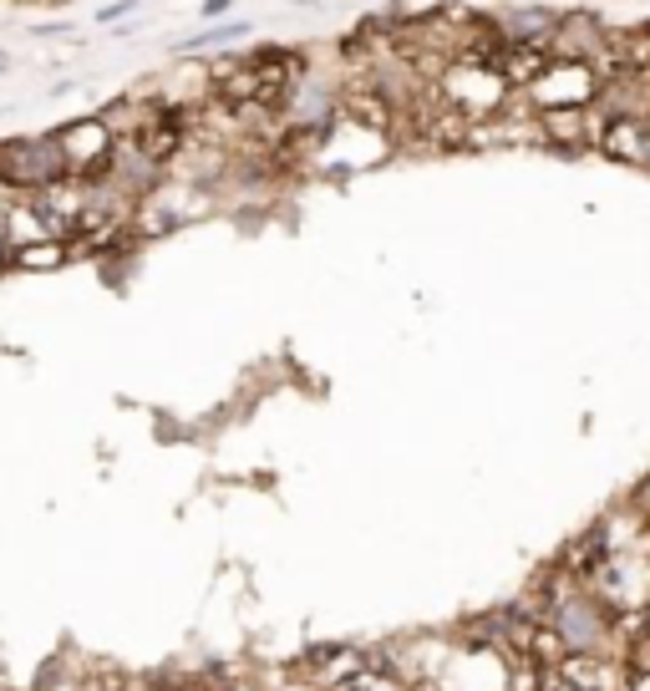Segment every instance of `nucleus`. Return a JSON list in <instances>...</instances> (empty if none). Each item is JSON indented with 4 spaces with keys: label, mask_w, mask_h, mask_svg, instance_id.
<instances>
[{
    "label": "nucleus",
    "mask_w": 650,
    "mask_h": 691,
    "mask_svg": "<svg viewBox=\"0 0 650 691\" xmlns=\"http://www.w3.org/2000/svg\"><path fill=\"white\" fill-rule=\"evenodd\" d=\"M600 153L625 168H646L650 174V118H605V133H600Z\"/></svg>",
    "instance_id": "10"
},
{
    "label": "nucleus",
    "mask_w": 650,
    "mask_h": 691,
    "mask_svg": "<svg viewBox=\"0 0 650 691\" xmlns=\"http://www.w3.org/2000/svg\"><path fill=\"white\" fill-rule=\"evenodd\" d=\"M5 72H11V57H5V51H0V76H5Z\"/></svg>",
    "instance_id": "18"
},
{
    "label": "nucleus",
    "mask_w": 650,
    "mask_h": 691,
    "mask_svg": "<svg viewBox=\"0 0 650 691\" xmlns=\"http://www.w3.org/2000/svg\"><path fill=\"white\" fill-rule=\"evenodd\" d=\"M57 143L67 153V178H82V183H97L107 178V153H112V128H107L97 112L92 118H72L57 128Z\"/></svg>",
    "instance_id": "4"
},
{
    "label": "nucleus",
    "mask_w": 650,
    "mask_h": 691,
    "mask_svg": "<svg viewBox=\"0 0 650 691\" xmlns=\"http://www.w3.org/2000/svg\"><path fill=\"white\" fill-rule=\"evenodd\" d=\"M137 5H143V0H112V5H103V11H97V26H118V21H128Z\"/></svg>",
    "instance_id": "14"
},
{
    "label": "nucleus",
    "mask_w": 650,
    "mask_h": 691,
    "mask_svg": "<svg viewBox=\"0 0 650 691\" xmlns=\"http://www.w3.org/2000/svg\"><path fill=\"white\" fill-rule=\"evenodd\" d=\"M296 5H315V0H296Z\"/></svg>",
    "instance_id": "20"
},
{
    "label": "nucleus",
    "mask_w": 650,
    "mask_h": 691,
    "mask_svg": "<svg viewBox=\"0 0 650 691\" xmlns=\"http://www.w3.org/2000/svg\"><path fill=\"white\" fill-rule=\"evenodd\" d=\"M533 107H594L600 97V67L590 61H549L544 76L523 87Z\"/></svg>",
    "instance_id": "6"
},
{
    "label": "nucleus",
    "mask_w": 650,
    "mask_h": 691,
    "mask_svg": "<svg viewBox=\"0 0 650 691\" xmlns=\"http://www.w3.org/2000/svg\"><path fill=\"white\" fill-rule=\"evenodd\" d=\"M514 656L498 641H453V656L428 691H508Z\"/></svg>",
    "instance_id": "2"
},
{
    "label": "nucleus",
    "mask_w": 650,
    "mask_h": 691,
    "mask_svg": "<svg viewBox=\"0 0 650 691\" xmlns=\"http://www.w3.org/2000/svg\"><path fill=\"white\" fill-rule=\"evenodd\" d=\"M31 36H76L72 21H41V26H31Z\"/></svg>",
    "instance_id": "16"
},
{
    "label": "nucleus",
    "mask_w": 650,
    "mask_h": 691,
    "mask_svg": "<svg viewBox=\"0 0 650 691\" xmlns=\"http://www.w3.org/2000/svg\"><path fill=\"white\" fill-rule=\"evenodd\" d=\"M544 691H625V677L610 656H564L544 671Z\"/></svg>",
    "instance_id": "8"
},
{
    "label": "nucleus",
    "mask_w": 650,
    "mask_h": 691,
    "mask_svg": "<svg viewBox=\"0 0 650 691\" xmlns=\"http://www.w3.org/2000/svg\"><path fill=\"white\" fill-rule=\"evenodd\" d=\"M533 122L544 133V147H554V153H585L605 133L600 107H533Z\"/></svg>",
    "instance_id": "7"
},
{
    "label": "nucleus",
    "mask_w": 650,
    "mask_h": 691,
    "mask_svg": "<svg viewBox=\"0 0 650 691\" xmlns=\"http://www.w3.org/2000/svg\"><path fill=\"white\" fill-rule=\"evenodd\" d=\"M61 265H67V245H61V239H36V245H21V250H15V270L46 275V270H61Z\"/></svg>",
    "instance_id": "13"
},
{
    "label": "nucleus",
    "mask_w": 650,
    "mask_h": 691,
    "mask_svg": "<svg viewBox=\"0 0 650 691\" xmlns=\"http://www.w3.org/2000/svg\"><path fill=\"white\" fill-rule=\"evenodd\" d=\"M605 41H610V21L600 11H559V26L549 31V61H590L600 67L605 61Z\"/></svg>",
    "instance_id": "5"
},
{
    "label": "nucleus",
    "mask_w": 650,
    "mask_h": 691,
    "mask_svg": "<svg viewBox=\"0 0 650 691\" xmlns=\"http://www.w3.org/2000/svg\"><path fill=\"white\" fill-rule=\"evenodd\" d=\"M250 36V21H214L208 31H198V36H189V41H178L173 57H214L219 46L229 41H244Z\"/></svg>",
    "instance_id": "12"
},
{
    "label": "nucleus",
    "mask_w": 650,
    "mask_h": 691,
    "mask_svg": "<svg viewBox=\"0 0 650 691\" xmlns=\"http://www.w3.org/2000/svg\"><path fill=\"white\" fill-rule=\"evenodd\" d=\"M640 31H646V36H650V21H640Z\"/></svg>",
    "instance_id": "19"
},
{
    "label": "nucleus",
    "mask_w": 650,
    "mask_h": 691,
    "mask_svg": "<svg viewBox=\"0 0 650 691\" xmlns=\"http://www.w3.org/2000/svg\"><path fill=\"white\" fill-rule=\"evenodd\" d=\"M330 691H417V687L407 677H397L392 666H382V662H371V656H366L351 677H340Z\"/></svg>",
    "instance_id": "11"
},
{
    "label": "nucleus",
    "mask_w": 650,
    "mask_h": 691,
    "mask_svg": "<svg viewBox=\"0 0 650 691\" xmlns=\"http://www.w3.org/2000/svg\"><path fill=\"white\" fill-rule=\"evenodd\" d=\"M229 11H234V0H204V5H198V15H204L208 26H214V21H229Z\"/></svg>",
    "instance_id": "15"
},
{
    "label": "nucleus",
    "mask_w": 650,
    "mask_h": 691,
    "mask_svg": "<svg viewBox=\"0 0 650 691\" xmlns=\"http://www.w3.org/2000/svg\"><path fill=\"white\" fill-rule=\"evenodd\" d=\"M275 118H280V128H296V133L325 138L340 122V82H330V76H315V72L296 76V82L280 92Z\"/></svg>",
    "instance_id": "3"
},
{
    "label": "nucleus",
    "mask_w": 650,
    "mask_h": 691,
    "mask_svg": "<svg viewBox=\"0 0 650 691\" xmlns=\"http://www.w3.org/2000/svg\"><path fill=\"white\" fill-rule=\"evenodd\" d=\"M5 270H15V245L5 239V229H0V275H5Z\"/></svg>",
    "instance_id": "17"
},
{
    "label": "nucleus",
    "mask_w": 650,
    "mask_h": 691,
    "mask_svg": "<svg viewBox=\"0 0 650 691\" xmlns=\"http://www.w3.org/2000/svg\"><path fill=\"white\" fill-rule=\"evenodd\" d=\"M488 21L514 46H544L549 31L559 26V11L544 5V0H529V5H498V11H488Z\"/></svg>",
    "instance_id": "9"
},
{
    "label": "nucleus",
    "mask_w": 650,
    "mask_h": 691,
    "mask_svg": "<svg viewBox=\"0 0 650 691\" xmlns=\"http://www.w3.org/2000/svg\"><path fill=\"white\" fill-rule=\"evenodd\" d=\"M67 178V153L51 133H11L0 138V189L5 193H41L46 183Z\"/></svg>",
    "instance_id": "1"
}]
</instances>
